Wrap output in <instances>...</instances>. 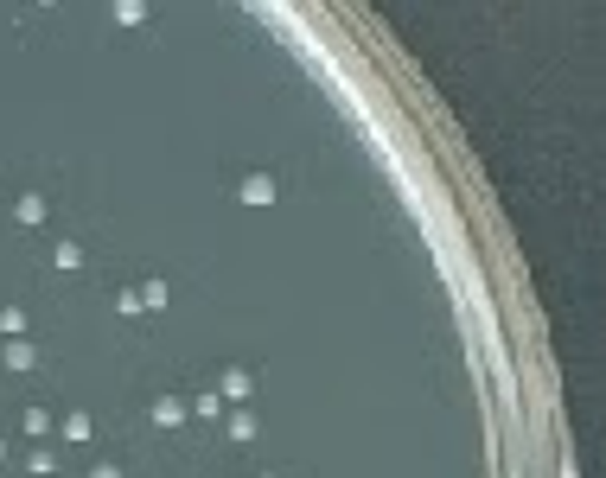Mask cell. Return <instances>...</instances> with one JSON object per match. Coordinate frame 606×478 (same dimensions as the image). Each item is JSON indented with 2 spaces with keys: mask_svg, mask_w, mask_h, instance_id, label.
<instances>
[{
  "mask_svg": "<svg viewBox=\"0 0 606 478\" xmlns=\"http://www.w3.org/2000/svg\"><path fill=\"white\" fill-rule=\"evenodd\" d=\"M242 198H249V204H268V198H274V185H268V179H249V185H242Z\"/></svg>",
  "mask_w": 606,
  "mask_h": 478,
  "instance_id": "cell-1",
  "label": "cell"
}]
</instances>
